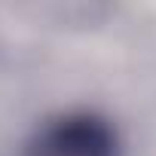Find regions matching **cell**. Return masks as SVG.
Here are the masks:
<instances>
[{"mask_svg":"<svg viewBox=\"0 0 156 156\" xmlns=\"http://www.w3.org/2000/svg\"><path fill=\"white\" fill-rule=\"evenodd\" d=\"M28 156H119V135L101 113L73 110L49 119L34 135Z\"/></svg>","mask_w":156,"mask_h":156,"instance_id":"obj_1","label":"cell"}]
</instances>
